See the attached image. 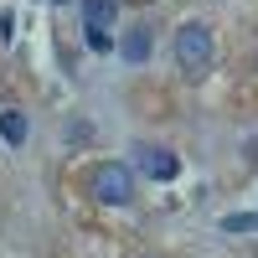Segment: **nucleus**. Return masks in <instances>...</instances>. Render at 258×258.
Instances as JSON below:
<instances>
[{
  "mask_svg": "<svg viewBox=\"0 0 258 258\" xmlns=\"http://www.w3.org/2000/svg\"><path fill=\"white\" fill-rule=\"evenodd\" d=\"M212 57H217V41H212V26L207 21H186L176 31V62L186 78H207L212 73Z\"/></svg>",
  "mask_w": 258,
  "mask_h": 258,
  "instance_id": "nucleus-1",
  "label": "nucleus"
},
{
  "mask_svg": "<svg viewBox=\"0 0 258 258\" xmlns=\"http://www.w3.org/2000/svg\"><path fill=\"white\" fill-rule=\"evenodd\" d=\"M88 197L103 202V207H124L129 197H135V170H129L124 160H98L88 170Z\"/></svg>",
  "mask_w": 258,
  "mask_h": 258,
  "instance_id": "nucleus-2",
  "label": "nucleus"
},
{
  "mask_svg": "<svg viewBox=\"0 0 258 258\" xmlns=\"http://www.w3.org/2000/svg\"><path fill=\"white\" fill-rule=\"evenodd\" d=\"M129 170H140L150 181H176L181 176V155L165 150V145H135L129 150Z\"/></svg>",
  "mask_w": 258,
  "mask_h": 258,
  "instance_id": "nucleus-3",
  "label": "nucleus"
},
{
  "mask_svg": "<svg viewBox=\"0 0 258 258\" xmlns=\"http://www.w3.org/2000/svg\"><path fill=\"white\" fill-rule=\"evenodd\" d=\"M83 31H109L119 21V0H83Z\"/></svg>",
  "mask_w": 258,
  "mask_h": 258,
  "instance_id": "nucleus-4",
  "label": "nucleus"
},
{
  "mask_svg": "<svg viewBox=\"0 0 258 258\" xmlns=\"http://www.w3.org/2000/svg\"><path fill=\"white\" fill-rule=\"evenodd\" d=\"M26 135H31V129H26V114H21V109H0V140H6L11 150H21Z\"/></svg>",
  "mask_w": 258,
  "mask_h": 258,
  "instance_id": "nucleus-5",
  "label": "nucleus"
},
{
  "mask_svg": "<svg viewBox=\"0 0 258 258\" xmlns=\"http://www.w3.org/2000/svg\"><path fill=\"white\" fill-rule=\"evenodd\" d=\"M119 57H124V62H150V31L135 26V31L119 41Z\"/></svg>",
  "mask_w": 258,
  "mask_h": 258,
  "instance_id": "nucleus-6",
  "label": "nucleus"
},
{
  "mask_svg": "<svg viewBox=\"0 0 258 258\" xmlns=\"http://www.w3.org/2000/svg\"><path fill=\"white\" fill-rule=\"evenodd\" d=\"M227 232H258V212H232V217H222Z\"/></svg>",
  "mask_w": 258,
  "mask_h": 258,
  "instance_id": "nucleus-7",
  "label": "nucleus"
},
{
  "mask_svg": "<svg viewBox=\"0 0 258 258\" xmlns=\"http://www.w3.org/2000/svg\"><path fill=\"white\" fill-rule=\"evenodd\" d=\"M83 36H88V47H93V52H109V47H114L109 31H83Z\"/></svg>",
  "mask_w": 258,
  "mask_h": 258,
  "instance_id": "nucleus-8",
  "label": "nucleus"
},
{
  "mask_svg": "<svg viewBox=\"0 0 258 258\" xmlns=\"http://www.w3.org/2000/svg\"><path fill=\"white\" fill-rule=\"evenodd\" d=\"M11 26H16V16H11V11H0V41H11Z\"/></svg>",
  "mask_w": 258,
  "mask_h": 258,
  "instance_id": "nucleus-9",
  "label": "nucleus"
},
{
  "mask_svg": "<svg viewBox=\"0 0 258 258\" xmlns=\"http://www.w3.org/2000/svg\"><path fill=\"white\" fill-rule=\"evenodd\" d=\"M52 6H68V0H52Z\"/></svg>",
  "mask_w": 258,
  "mask_h": 258,
  "instance_id": "nucleus-10",
  "label": "nucleus"
}]
</instances>
